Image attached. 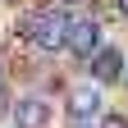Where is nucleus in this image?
I'll return each instance as SVG.
<instances>
[{"label":"nucleus","mask_w":128,"mask_h":128,"mask_svg":"<svg viewBox=\"0 0 128 128\" xmlns=\"http://www.w3.org/2000/svg\"><path fill=\"white\" fill-rule=\"evenodd\" d=\"M119 73H124V55L114 50V46H101V50L92 55V78L96 82H114Z\"/></svg>","instance_id":"nucleus-4"},{"label":"nucleus","mask_w":128,"mask_h":128,"mask_svg":"<svg viewBox=\"0 0 128 128\" xmlns=\"http://www.w3.org/2000/svg\"><path fill=\"white\" fill-rule=\"evenodd\" d=\"M18 32L32 37L41 50H60V46H69V18H64L60 9H41V14H32V18H23Z\"/></svg>","instance_id":"nucleus-1"},{"label":"nucleus","mask_w":128,"mask_h":128,"mask_svg":"<svg viewBox=\"0 0 128 128\" xmlns=\"http://www.w3.org/2000/svg\"><path fill=\"white\" fill-rule=\"evenodd\" d=\"M96 105H101V96H96V92H87V87L69 92V124H82V119H92V114H96Z\"/></svg>","instance_id":"nucleus-5"},{"label":"nucleus","mask_w":128,"mask_h":128,"mask_svg":"<svg viewBox=\"0 0 128 128\" xmlns=\"http://www.w3.org/2000/svg\"><path fill=\"white\" fill-rule=\"evenodd\" d=\"M101 128H128V119H124V114H105V119H101Z\"/></svg>","instance_id":"nucleus-6"},{"label":"nucleus","mask_w":128,"mask_h":128,"mask_svg":"<svg viewBox=\"0 0 128 128\" xmlns=\"http://www.w3.org/2000/svg\"><path fill=\"white\" fill-rule=\"evenodd\" d=\"M119 14H124V18H128V0H119Z\"/></svg>","instance_id":"nucleus-8"},{"label":"nucleus","mask_w":128,"mask_h":128,"mask_svg":"<svg viewBox=\"0 0 128 128\" xmlns=\"http://www.w3.org/2000/svg\"><path fill=\"white\" fill-rule=\"evenodd\" d=\"M96 32H101L96 18H73V23H69V50H73L78 60L96 55Z\"/></svg>","instance_id":"nucleus-2"},{"label":"nucleus","mask_w":128,"mask_h":128,"mask_svg":"<svg viewBox=\"0 0 128 128\" xmlns=\"http://www.w3.org/2000/svg\"><path fill=\"white\" fill-rule=\"evenodd\" d=\"M46 119H50V105H46L41 96L14 101V124H18V128H46Z\"/></svg>","instance_id":"nucleus-3"},{"label":"nucleus","mask_w":128,"mask_h":128,"mask_svg":"<svg viewBox=\"0 0 128 128\" xmlns=\"http://www.w3.org/2000/svg\"><path fill=\"white\" fill-rule=\"evenodd\" d=\"M5 110H9V96H5V92H0V114H5Z\"/></svg>","instance_id":"nucleus-7"}]
</instances>
